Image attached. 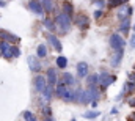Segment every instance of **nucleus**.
<instances>
[{
  "label": "nucleus",
  "mask_w": 135,
  "mask_h": 121,
  "mask_svg": "<svg viewBox=\"0 0 135 121\" xmlns=\"http://www.w3.org/2000/svg\"><path fill=\"white\" fill-rule=\"evenodd\" d=\"M0 35H2V30H0Z\"/></svg>",
  "instance_id": "44"
},
{
  "label": "nucleus",
  "mask_w": 135,
  "mask_h": 121,
  "mask_svg": "<svg viewBox=\"0 0 135 121\" xmlns=\"http://www.w3.org/2000/svg\"><path fill=\"white\" fill-rule=\"evenodd\" d=\"M55 63H57V66H55L57 69H61V71H63V69L68 68V58L65 55H58L57 60H55Z\"/></svg>",
  "instance_id": "26"
},
{
  "label": "nucleus",
  "mask_w": 135,
  "mask_h": 121,
  "mask_svg": "<svg viewBox=\"0 0 135 121\" xmlns=\"http://www.w3.org/2000/svg\"><path fill=\"white\" fill-rule=\"evenodd\" d=\"M0 41H5V43H8V44H11V46H17L19 41H21V38H19L17 35H14V33H9V31H6V30H2Z\"/></svg>",
  "instance_id": "13"
},
{
  "label": "nucleus",
  "mask_w": 135,
  "mask_h": 121,
  "mask_svg": "<svg viewBox=\"0 0 135 121\" xmlns=\"http://www.w3.org/2000/svg\"><path fill=\"white\" fill-rule=\"evenodd\" d=\"M9 52H11V58H19V57H21V49H19V46H11Z\"/></svg>",
  "instance_id": "29"
},
{
  "label": "nucleus",
  "mask_w": 135,
  "mask_h": 121,
  "mask_svg": "<svg viewBox=\"0 0 135 121\" xmlns=\"http://www.w3.org/2000/svg\"><path fill=\"white\" fill-rule=\"evenodd\" d=\"M0 17H2V16H0Z\"/></svg>",
  "instance_id": "45"
},
{
  "label": "nucleus",
  "mask_w": 135,
  "mask_h": 121,
  "mask_svg": "<svg viewBox=\"0 0 135 121\" xmlns=\"http://www.w3.org/2000/svg\"><path fill=\"white\" fill-rule=\"evenodd\" d=\"M42 121H57L54 117H46V118H42Z\"/></svg>",
  "instance_id": "38"
},
{
  "label": "nucleus",
  "mask_w": 135,
  "mask_h": 121,
  "mask_svg": "<svg viewBox=\"0 0 135 121\" xmlns=\"http://www.w3.org/2000/svg\"><path fill=\"white\" fill-rule=\"evenodd\" d=\"M54 88L55 87H50V85H47L44 91L41 93V107L42 105H47L50 101H52V97H54Z\"/></svg>",
  "instance_id": "16"
},
{
  "label": "nucleus",
  "mask_w": 135,
  "mask_h": 121,
  "mask_svg": "<svg viewBox=\"0 0 135 121\" xmlns=\"http://www.w3.org/2000/svg\"><path fill=\"white\" fill-rule=\"evenodd\" d=\"M131 29H132V21H131V19H124V21H121L119 25H118V33H119L123 38H127Z\"/></svg>",
  "instance_id": "15"
},
{
  "label": "nucleus",
  "mask_w": 135,
  "mask_h": 121,
  "mask_svg": "<svg viewBox=\"0 0 135 121\" xmlns=\"http://www.w3.org/2000/svg\"><path fill=\"white\" fill-rule=\"evenodd\" d=\"M116 82V76L115 74H112L110 71H101V72H98V87H99V90L104 93V91L107 90L110 85H113Z\"/></svg>",
  "instance_id": "2"
},
{
  "label": "nucleus",
  "mask_w": 135,
  "mask_h": 121,
  "mask_svg": "<svg viewBox=\"0 0 135 121\" xmlns=\"http://www.w3.org/2000/svg\"><path fill=\"white\" fill-rule=\"evenodd\" d=\"M129 0H107V8L108 10H118L119 6L126 5Z\"/></svg>",
  "instance_id": "23"
},
{
  "label": "nucleus",
  "mask_w": 135,
  "mask_h": 121,
  "mask_svg": "<svg viewBox=\"0 0 135 121\" xmlns=\"http://www.w3.org/2000/svg\"><path fill=\"white\" fill-rule=\"evenodd\" d=\"M39 3H41V6H42V10H44L46 14H52L54 11H57L55 0H39Z\"/></svg>",
  "instance_id": "18"
},
{
  "label": "nucleus",
  "mask_w": 135,
  "mask_h": 121,
  "mask_svg": "<svg viewBox=\"0 0 135 121\" xmlns=\"http://www.w3.org/2000/svg\"><path fill=\"white\" fill-rule=\"evenodd\" d=\"M116 19H118L119 22L124 21V19H131V17L127 16V5H123V6L118 8V11H116Z\"/></svg>",
  "instance_id": "22"
},
{
  "label": "nucleus",
  "mask_w": 135,
  "mask_h": 121,
  "mask_svg": "<svg viewBox=\"0 0 135 121\" xmlns=\"http://www.w3.org/2000/svg\"><path fill=\"white\" fill-rule=\"evenodd\" d=\"M28 10L33 13V14H36V16H39V17H42L46 13H44V10H42V6H41V3H39V0H30L28 2Z\"/></svg>",
  "instance_id": "17"
},
{
  "label": "nucleus",
  "mask_w": 135,
  "mask_h": 121,
  "mask_svg": "<svg viewBox=\"0 0 135 121\" xmlns=\"http://www.w3.org/2000/svg\"><path fill=\"white\" fill-rule=\"evenodd\" d=\"M0 57H2V52H0Z\"/></svg>",
  "instance_id": "43"
},
{
  "label": "nucleus",
  "mask_w": 135,
  "mask_h": 121,
  "mask_svg": "<svg viewBox=\"0 0 135 121\" xmlns=\"http://www.w3.org/2000/svg\"><path fill=\"white\" fill-rule=\"evenodd\" d=\"M41 112H42V118H46V117H54V115H52V109H50L49 104H47V105H42V107H41Z\"/></svg>",
  "instance_id": "30"
},
{
  "label": "nucleus",
  "mask_w": 135,
  "mask_h": 121,
  "mask_svg": "<svg viewBox=\"0 0 135 121\" xmlns=\"http://www.w3.org/2000/svg\"><path fill=\"white\" fill-rule=\"evenodd\" d=\"M49 55V49H47V46L46 44H39L38 47H36V57L41 60V58H46Z\"/></svg>",
  "instance_id": "24"
},
{
  "label": "nucleus",
  "mask_w": 135,
  "mask_h": 121,
  "mask_svg": "<svg viewBox=\"0 0 135 121\" xmlns=\"http://www.w3.org/2000/svg\"><path fill=\"white\" fill-rule=\"evenodd\" d=\"M132 14H134V8H132V6H131V5H127V16H129V17H131V16H132Z\"/></svg>",
  "instance_id": "36"
},
{
  "label": "nucleus",
  "mask_w": 135,
  "mask_h": 121,
  "mask_svg": "<svg viewBox=\"0 0 135 121\" xmlns=\"http://www.w3.org/2000/svg\"><path fill=\"white\" fill-rule=\"evenodd\" d=\"M42 25H44V29L49 31V33H54V31H57V27H55V22H54V19H52V17H49V16H46V17L42 19Z\"/></svg>",
  "instance_id": "20"
},
{
  "label": "nucleus",
  "mask_w": 135,
  "mask_h": 121,
  "mask_svg": "<svg viewBox=\"0 0 135 121\" xmlns=\"http://www.w3.org/2000/svg\"><path fill=\"white\" fill-rule=\"evenodd\" d=\"M127 77H129L127 80H132V82H135V69H134V71H131V72L127 74Z\"/></svg>",
  "instance_id": "35"
},
{
  "label": "nucleus",
  "mask_w": 135,
  "mask_h": 121,
  "mask_svg": "<svg viewBox=\"0 0 135 121\" xmlns=\"http://www.w3.org/2000/svg\"><path fill=\"white\" fill-rule=\"evenodd\" d=\"M96 5V10H104L107 6V0H93Z\"/></svg>",
  "instance_id": "31"
},
{
  "label": "nucleus",
  "mask_w": 135,
  "mask_h": 121,
  "mask_svg": "<svg viewBox=\"0 0 135 121\" xmlns=\"http://www.w3.org/2000/svg\"><path fill=\"white\" fill-rule=\"evenodd\" d=\"M127 104H129L131 107H134V109H135V97H129V101H127Z\"/></svg>",
  "instance_id": "37"
},
{
  "label": "nucleus",
  "mask_w": 135,
  "mask_h": 121,
  "mask_svg": "<svg viewBox=\"0 0 135 121\" xmlns=\"http://www.w3.org/2000/svg\"><path fill=\"white\" fill-rule=\"evenodd\" d=\"M72 25H75L82 31L88 30L90 29V17L85 13H75V16L72 17Z\"/></svg>",
  "instance_id": "4"
},
{
  "label": "nucleus",
  "mask_w": 135,
  "mask_h": 121,
  "mask_svg": "<svg viewBox=\"0 0 135 121\" xmlns=\"http://www.w3.org/2000/svg\"><path fill=\"white\" fill-rule=\"evenodd\" d=\"M85 83H86V87H96L98 85V72L88 74L85 79Z\"/></svg>",
  "instance_id": "25"
},
{
  "label": "nucleus",
  "mask_w": 135,
  "mask_h": 121,
  "mask_svg": "<svg viewBox=\"0 0 135 121\" xmlns=\"http://www.w3.org/2000/svg\"><path fill=\"white\" fill-rule=\"evenodd\" d=\"M93 102V97H91V93L88 88H83L82 91V94H80V99H79V104L80 105H88V104H91Z\"/></svg>",
  "instance_id": "19"
},
{
  "label": "nucleus",
  "mask_w": 135,
  "mask_h": 121,
  "mask_svg": "<svg viewBox=\"0 0 135 121\" xmlns=\"http://www.w3.org/2000/svg\"><path fill=\"white\" fill-rule=\"evenodd\" d=\"M118 115V107H112L110 109V117H116Z\"/></svg>",
  "instance_id": "34"
},
{
  "label": "nucleus",
  "mask_w": 135,
  "mask_h": 121,
  "mask_svg": "<svg viewBox=\"0 0 135 121\" xmlns=\"http://www.w3.org/2000/svg\"><path fill=\"white\" fill-rule=\"evenodd\" d=\"M58 79H60V76H58V69H57L55 66L47 68V71H46V80H47V85L55 87V85L58 83Z\"/></svg>",
  "instance_id": "8"
},
{
  "label": "nucleus",
  "mask_w": 135,
  "mask_h": 121,
  "mask_svg": "<svg viewBox=\"0 0 135 121\" xmlns=\"http://www.w3.org/2000/svg\"><path fill=\"white\" fill-rule=\"evenodd\" d=\"M93 17H94L96 21L102 19V17H104V10H94V11H93Z\"/></svg>",
  "instance_id": "32"
},
{
  "label": "nucleus",
  "mask_w": 135,
  "mask_h": 121,
  "mask_svg": "<svg viewBox=\"0 0 135 121\" xmlns=\"http://www.w3.org/2000/svg\"><path fill=\"white\" fill-rule=\"evenodd\" d=\"M82 117L85 120H96V118L101 117V112L99 110H86L85 113H82Z\"/></svg>",
  "instance_id": "27"
},
{
  "label": "nucleus",
  "mask_w": 135,
  "mask_h": 121,
  "mask_svg": "<svg viewBox=\"0 0 135 121\" xmlns=\"http://www.w3.org/2000/svg\"><path fill=\"white\" fill-rule=\"evenodd\" d=\"M131 30H134V33H135V24L132 25V29H131Z\"/></svg>",
  "instance_id": "41"
},
{
  "label": "nucleus",
  "mask_w": 135,
  "mask_h": 121,
  "mask_svg": "<svg viewBox=\"0 0 135 121\" xmlns=\"http://www.w3.org/2000/svg\"><path fill=\"white\" fill-rule=\"evenodd\" d=\"M54 22H55L57 31L60 35H68L69 31L72 30V19L65 16L63 13H57L55 17H54Z\"/></svg>",
  "instance_id": "1"
},
{
  "label": "nucleus",
  "mask_w": 135,
  "mask_h": 121,
  "mask_svg": "<svg viewBox=\"0 0 135 121\" xmlns=\"http://www.w3.org/2000/svg\"><path fill=\"white\" fill-rule=\"evenodd\" d=\"M108 46H110L112 52H113V50L124 49V47H126V39H124L118 31H116V33H112V35L108 36Z\"/></svg>",
  "instance_id": "5"
},
{
  "label": "nucleus",
  "mask_w": 135,
  "mask_h": 121,
  "mask_svg": "<svg viewBox=\"0 0 135 121\" xmlns=\"http://www.w3.org/2000/svg\"><path fill=\"white\" fill-rule=\"evenodd\" d=\"M46 39H47L49 46H50V47H52V49H54L57 54H60V55H61V52H63V44H61L60 38H58L55 33H47Z\"/></svg>",
  "instance_id": "6"
},
{
  "label": "nucleus",
  "mask_w": 135,
  "mask_h": 121,
  "mask_svg": "<svg viewBox=\"0 0 135 121\" xmlns=\"http://www.w3.org/2000/svg\"><path fill=\"white\" fill-rule=\"evenodd\" d=\"M88 90H90V93H91V97H93V102L96 101V102H99L102 97V91L99 90V87L96 85V87H86Z\"/></svg>",
  "instance_id": "21"
},
{
  "label": "nucleus",
  "mask_w": 135,
  "mask_h": 121,
  "mask_svg": "<svg viewBox=\"0 0 135 121\" xmlns=\"http://www.w3.org/2000/svg\"><path fill=\"white\" fill-rule=\"evenodd\" d=\"M27 63H28V69H30L33 74H41V69H42V63H41V60H39L36 55H28V58H27Z\"/></svg>",
  "instance_id": "9"
},
{
  "label": "nucleus",
  "mask_w": 135,
  "mask_h": 121,
  "mask_svg": "<svg viewBox=\"0 0 135 121\" xmlns=\"http://www.w3.org/2000/svg\"><path fill=\"white\" fill-rule=\"evenodd\" d=\"M60 13H63L65 16L68 17H74L75 16V8H74V3H71L69 0H63L61 2V10H60Z\"/></svg>",
  "instance_id": "14"
},
{
  "label": "nucleus",
  "mask_w": 135,
  "mask_h": 121,
  "mask_svg": "<svg viewBox=\"0 0 135 121\" xmlns=\"http://www.w3.org/2000/svg\"><path fill=\"white\" fill-rule=\"evenodd\" d=\"M58 82H61L63 85H66V87H69V88H75V87H79V79L74 77L71 72H63V74L60 76Z\"/></svg>",
  "instance_id": "7"
},
{
  "label": "nucleus",
  "mask_w": 135,
  "mask_h": 121,
  "mask_svg": "<svg viewBox=\"0 0 135 121\" xmlns=\"http://www.w3.org/2000/svg\"><path fill=\"white\" fill-rule=\"evenodd\" d=\"M124 58V49H119V50H113L112 55H110V66L112 68H119L121 61Z\"/></svg>",
  "instance_id": "12"
},
{
  "label": "nucleus",
  "mask_w": 135,
  "mask_h": 121,
  "mask_svg": "<svg viewBox=\"0 0 135 121\" xmlns=\"http://www.w3.org/2000/svg\"><path fill=\"white\" fill-rule=\"evenodd\" d=\"M54 96L65 101V102H72V96H74V88H69L66 85H63L61 82H58L54 88Z\"/></svg>",
  "instance_id": "3"
},
{
  "label": "nucleus",
  "mask_w": 135,
  "mask_h": 121,
  "mask_svg": "<svg viewBox=\"0 0 135 121\" xmlns=\"http://www.w3.org/2000/svg\"><path fill=\"white\" fill-rule=\"evenodd\" d=\"M22 118H24V121H38L36 113H33L32 110H24L22 112Z\"/></svg>",
  "instance_id": "28"
},
{
  "label": "nucleus",
  "mask_w": 135,
  "mask_h": 121,
  "mask_svg": "<svg viewBox=\"0 0 135 121\" xmlns=\"http://www.w3.org/2000/svg\"><path fill=\"white\" fill-rule=\"evenodd\" d=\"M6 6V2L5 0H0V8H5Z\"/></svg>",
  "instance_id": "39"
},
{
  "label": "nucleus",
  "mask_w": 135,
  "mask_h": 121,
  "mask_svg": "<svg viewBox=\"0 0 135 121\" xmlns=\"http://www.w3.org/2000/svg\"><path fill=\"white\" fill-rule=\"evenodd\" d=\"M75 72H77V79L80 80H85L86 76L90 74V66L86 61H79L77 66H75Z\"/></svg>",
  "instance_id": "11"
},
{
  "label": "nucleus",
  "mask_w": 135,
  "mask_h": 121,
  "mask_svg": "<svg viewBox=\"0 0 135 121\" xmlns=\"http://www.w3.org/2000/svg\"><path fill=\"white\" fill-rule=\"evenodd\" d=\"M129 120H131V121H135V112H132V113H131V117H129Z\"/></svg>",
  "instance_id": "40"
},
{
  "label": "nucleus",
  "mask_w": 135,
  "mask_h": 121,
  "mask_svg": "<svg viewBox=\"0 0 135 121\" xmlns=\"http://www.w3.org/2000/svg\"><path fill=\"white\" fill-rule=\"evenodd\" d=\"M71 121H77V120H75V118H71Z\"/></svg>",
  "instance_id": "42"
},
{
  "label": "nucleus",
  "mask_w": 135,
  "mask_h": 121,
  "mask_svg": "<svg viewBox=\"0 0 135 121\" xmlns=\"http://www.w3.org/2000/svg\"><path fill=\"white\" fill-rule=\"evenodd\" d=\"M129 46H131V49H134L135 50V33L131 36V39H129Z\"/></svg>",
  "instance_id": "33"
},
{
  "label": "nucleus",
  "mask_w": 135,
  "mask_h": 121,
  "mask_svg": "<svg viewBox=\"0 0 135 121\" xmlns=\"http://www.w3.org/2000/svg\"><path fill=\"white\" fill-rule=\"evenodd\" d=\"M47 87V80H46V76H42V74H36L33 77V88L36 93H42L44 88Z\"/></svg>",
  "instance_id": "10"
}]
</instances>
